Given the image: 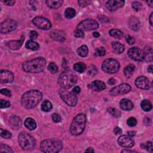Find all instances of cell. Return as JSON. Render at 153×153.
I'll use <instances>...</instances> for the list:
<instances>
[{
  "instance_id": "obj_35",
  "label": "cell",
  "mask_w": 153,
  "mask_h": 153,
  "mask_svg": "<svg viewBox=\"0 0 153 153\" xmlns=\"http://www.w3.org/2000/svg\"><path fill=\"white\" fill-rule=\"evenodd\" d=\"M108 111L112 117H114L115 118L120 117L121 115H122V112L118 110H117V108H109L108 109Z\"/></svg>"
},
{
  "instance_id": "obj_51",
  "label": "cell",
  "mask_w": 153,
  "mask_h": 153,
  "mask_svg": "<svg viewBox=\"0 0 153 153\" xmlns=\"http://www.w3.org/2000/svg\"><path fill=\"white\" fill-rule=\"evenodd\" d=\"M91 2L89 1H84V0H81V1H78V4L81 7H86L90 4Z\"/></svg>"
},
{
  "instance_id": "obj_47",
  "label": "cell",
  "mask_w": 153,
  "mask_h": 153,
  "mask_svg": "<svg viewBox=\"0 0 153 153\" xmlns=\"http://www.w3.org/2000/svg\"><path fill=\"white\" fill-rule=\"evenodd\" d=\"M74 36L77 38H82L84 37V33L83 31L77 29L74 31Z\"/></svg>"
},
{
  "instance_id": "obj_36",
  "label": "cell",
  "mask_w": 153,
  "mask_h": 153,
  "mask_svg": "<svg viewBox=\"0 0 153 153\" xmlns=\"http://www.w3.org/2000/svg\"><path fill=\"white\" fill-rule=\"evenodd\" d=\"M65 16L68 19H72L75 16V11L74 9L68 8L65 11Z\"/></svg>"
},
{
  "instance_id": "obj_44",
  "label": "cell",
  "mask_w": 153,
  "mask_h": 153,
  "mask_svg": "<svg viewBox=\"0 0 153 153\" xmlns=\"http://www.w3.org/2000/svg\"><path fill=\"white\" fill-rule=\"evenodd\" d=\"M10 107V102L8 100L1 99L0 100V107L1 108H7Z\"/></svg>"
},
{
  "instance_id": "obj_4",
  "label": "cell",
  "mask_w": 153,
  "mask_h": 153,
  "mask_svg": "<svg viewBox=\"0 0 153 153\" xmlns=\"http://www.w3.org/2000/svg\"><path fill=\"white\" fill-rule=\"evenodd\" d=\"M63 148L62 142L57 139L44 140L40 144V149L47 153H56L60 151Z\"/></svg>"
},
{
  "instance_id": "obj_61",
  "label": "cell",
  "mask_w": 153,
  "mask_h": 153,
  "mask_svg": "<svg viewBox=\"0 0 153 153\" xmlns=\"http://www.w3.org/2000/svg\"><path fill=\"white\" fill-rule=\"evenodd\" d=\"M147 3L148 4V6H150L151 7H153V1H147Z\"/></svg>"
},
{
  "instance_id": "obj_11",
  "label": "cell",
  "mask_w": 153,
  "mask_h": 153,
  "mask_svg": "<svg viewBox=\"0 0 153 153\" xmlns=\"http://www.w3.org/2000/svg\"><path fill=\"white\" fill-rule=\"evenodd\" d=\"M18 27V23L12 19H7L1 23L0 26V32L2 33H7L14 30Z\"/></svg>"
},
{
  "instance_id": "obj_25",
  "label": "cell",
  "mask_w": 153,
  "mask_h": 153,
  "mask_svg": "<svg viewBox=\"0 0 153 153\" xmlns=\"http://www.w3.org/2000/svg\"><path fill=\"white\" fill-rule=\"evenodd\" d=\"M47 5L48 7H49L51 9H57L58 8H59L62 3H63V1H61V0H47L46 1Z\"/></svg>"
},
{
  "instance_id": "obj_23",
  "label": "cell",
  "mask_w": 153,
  "mask_h": 153,
  "mask_svg": "<svg viewBox=\"0 0 153 153\" xmlns=\"http://www.w3.org/2000/svg\"><path fill=\"white\" fill-rule=\"evenodd\" d=\"M120 107L122 110L125 111H130L133 108L132 102L127 99H123L120 102Z\"/></svg>"
},
{
  "instance_id": "obj_8",
  "label": "cell",
  "mask_w": 153,
  "mask_h": 153,
  "mask_svg": "<svg viewBox=\"0 0 153 153\" xmlns=\"http://www.w3.org/2000/svg\"><path fill=\"white\" fill-rule=\"evenodd\" d=\"M59 95L61 99L68 105L74 107L77 105V97L74 93L70 92L65 89H62L59 91Z\"/></svg>"
},
{
  "instance_id": "obj_50",
  "label": "cell",
  "mask_w": 153,
  "mask_h": 153,
  "mask_svg": "<svg viewBox=\"0 0 153 153\" xmlns=\"http://www.w3.org/2000/svg\"><path fill=\"white\" fill-rule=\"evenodd\" d=\"M0 92H1V94H3L6 96H8V97H10L11 95L10 90H9L7 89H2Z\"/></svg>"
},
{
  "instance_id": "obj_34",
  "label": "cell",
  "mask_w": 153,
  "mask_h": 153,
  "mask_svg": "<svg viewBox=\"0 0 153 153\" xmlns=\"http://www.w3.org/2000/svg\"><path fill=\"white\" fill-rule=\"evenodd\" d=\"M52 108H53V106H52V103L47 100H44L41 105V109L43 111H45V112L50 111L52 110Z\"/></svg>"
},
{
  "instance_id": "obj_21",
  "label": "cell",
  "mask_w": 153,
  "mask_h": 153,
  "mask_svg": "<svg viewBox=\"0 0 153 153\" xmlns=\"http://www.w3.org/2000/svg\"><path fill=\"white\" fill-rule=\"evenodd\" d=\"M50 36L53 40L59 41H63L65 40V33L59 30H55L50 33Z\"/></svg>"
},
{
  "instance_id": "obj_41",
  "label": "cell",
  "mask_w": 153,
  "mask_h": 153,
  "mask_svg": "<svg viewBox=\"0 0 153 153\" xmlns=\"http://www.w3.org/2000/svg\"><path fill=\"white\" fill-rule=\"evenodd\" d=\"M106 51L105 49L103 47H98L95 52V55L97 56H104L105 55Z\"/></svg>"
},
{
  "instance_id": "obj_32",
  "label": "cell",
  "mask_w": 153,
  "mask_h": 153,
  "mask_svg": "<svg viewBox=\"0 0 153 153\" xmlns=\"http://www.w3.org/2000/svg\"><path fill=\"white\" fill-rule=\"evenodd\" d=\"M141 107L142 109L146 112H148L152 109V104L148 99H144L141 102Z\"/></svg>"
},
{
  "instance_id": "obj_14",
  "label": "cell",
  "mask_w": 153,
  "mask_h": 153,
  "mask_svg": "<svg viewBox=\"0 0 153 153\" xmlns=\"http://www.w3.org/2000/svg\"><path fill=\"white\" fill-rule=\"evenodd\" d=\"M117 142L120 146L125 148H131L134 146V141L132 137L127 135H122L118 138Z\"/></svg>"
},
{
  "instance_id": "obj_49",
  "label": "cell",
  "mask_w": 153,
  "mask_h": 153,
  "mask_svg": "<svg viewBox=\"0 0 153 153\" xmlns=\"http://www.w3.org/2000/svg\"><path fill=\"white\" fill-rule=\"evenodd\" d=\"M29 37H30V38H31L32 40H36V39H37V37H38V33H37V32L36 31H31V32H30Z\"/></svg>"
},
{
  "instance_id": "obj_12",
  "label": "cell",
  "mask_w": 153,
  "mask_h": 153,
  "mask_svg": "<svg viewBox=\"0 0 153 153\" xmlns=\"http://www.w3.org/2000/svg\"><path fill=\"white\" fill-rule=\"evenodd\" d=\"M131 90V86L126 83L121 84L118 86L112 88L110 93L112 96H117L118 95H124L129 93Z\"/></svg>"
},
{
  "instance_id": "obj_30",
  "label": "cell",
  "mask_w": 153,
  "mask_h": 153,
  "mask_svg": "<svg viewBox=\"0 0 153 153\" xmlns=\"http://www.w3.org/2000/svg\"><path fill=\"white\" fill-rule=\"evenodd\" d=\"M74 69L77 72L83 73L86 70V65L83 62H78L74 65Z\"/></svg>"
},
{
  "instance_id": "obj_18",
  "label": "cell",
  "mask_w": 153,
  "mask_h": 153,
  "mask_svg": "<svg viewBox=\"0 0 153 153\" xmlns=\"http://www.w3.org/2000/svg\"><path fill=\"white\" fill-rule=\"evenodd\" d=\"M9 126L14 130H18L22 125L21 118L16 115L11 116L9 120Z\"/></svg>"
},
{
  "instance_id": "obj_45",
  "label": "cell",
  "mask_w": 153,
  "mask_h": 153,
  "mask_svg": "<svg viewBox=\"0 0 153 153\" xmlns=\"http://www.w3.org/2000/svg\"><path fill=\"white\" fill-rule=\"evenodd\" d=\"M88 73L91 76L95 75L97 73V70L96 69V68L93 65L90 66L88 70Z\"/></svg>"
},
{
  "instance_id": "obj_59",
  "label": "cell",
  "mask_w": 153,
  "mask_h": 153,
  "mask_svg": "<svg viewBox=\"0 0 153 153\" xmlns=\"http://www.w3.org/2000/svg\"><path fill=\"white\" fill-rule=\"evenodd\" d=\"M122 152H137L135 151H132V150H127V149H123L122 151Z\"/></svg>"
},
{
  "instance_id": "obj_17",
  "label": "cell",
  "mask_w": 153,
  "mask_h": 153,
  "mask_svg": "<svg viewBox=\"0 0 153 153\" xmlns=\"http://www.w3.org/2000/svg\"><path fill=\"white\" fill-rule=\"evenodd\" d=\"M125 4V2L123 0H117V1L114 0V1H107L106 3V7L110 11H114L123 7Z\"/></svg>"
},
{
  "instance_id": "obj_57",
  "label": "cell",
  "mask_w": 153,
  "mask_h": 153,
  "mask_svg": "<svg viewBox=\"0 0 153 153\" xmlns=\"http://www.w3.org/2000/svg\"><path fill=\"white\" fill-rule=\"evenodd\" d=\"M149 23L151 26L153 25V13H151L149 16Z\"/></svg>"
},
{
  "instance_id": "obj_53",
  "label": "cell",
  "mask_w": 153,
  "mask_h": 153,
  "mask_svg": "<svg viewBox=\"0 0 153 153\" xmlns=\"http://www.w3.org/2000/svg\"><path fill=\"white\" fill-rule=\"evenodd\" d=\"M2 2L9 6H11L15 4V1H3Z\"/></svg>"
},
{
  "instance_id": "obj_19",
  "label": "cell",
  "mask_w": 153,
  "mask_h": 153,
  "mask_svg": "<svg viewBox=\"0 0 153 153\" xmlns=\"http://www.w3.org/2000/svg\"><path fill=\"white\" fill-rule=\"evenodd\" d=\"M90 88L95 92H101L106 89L105 84L102 81L95 80L90 84Z\"/></svg>"
},
{
  "instance_id": "obj_52",
  "label": "cell",
  "mask_w": 153,
  "mask_h": 153,
  "mask_svg": "<svg viewBox=\"0 0 153 153\" xmlns=\"http://www.w3.org/2000/svg\"><path fill=\"white\" fill-rule=\"evenodd\" d=\"M114 133L115 134H120L122 133V130L121 128H120L119 127H115L114 129Z\"/></svg>"
},
{
  "instance_id": "obj_10",
  "label": "cell",
  "mask_w": 153,
  "mask_h": 153,
  "mask_svg": "<svg viewBox=\"0 0 153 153\" xmlns=\"http://www.w3.org/2000/svg\"><path fill=\"white\" fill-rule=\"evenodd\" d=\"M127 54L129 58L136 61H142L145 58L144 52L137 47L130 48L128 50Z\"/></svg>"
},
{
  "instance_id": "obj_37",
  "label": "cell",
  "mask_w": 153,
  "mask_h": 153,
  "mask_svg": "<svg viewBox=\"0 0 153 153\" xmlns=\"http://www.w3.org/2000/svg\"><path fill=\"white\" fill-rule=\"evenodd\" d=\"M48 70L52 74H56L58 71V67L56 63H50L48 66Z\"/></svg>"
},
{
  "instance_id": "obj_43",
  "label": "cell",
  "mask_w": 153,
  "mask_h": 153,
  "mask_svg": "<svg viewBox=\"0 0 153 153\" xmlns=\"http://www.w3.org/2000/svg\"><path fill=\"white\" fill-rule=\"evenodd\" d=\"M127 124L130 127H134V126H135L137 124V119H136L134 117L129 118L127 120Z\"/></svg>"
},
{
  "instance_id": "obj_1",
  "label": "cell",
  "mask_w": 153,
  "mask_h": 153,
  "mask_svg": "<svg viewBox=\"0 0 153 153\" xmlns=\"http://www.w3.org/2000/svg\"><path fill=\"white\" fill-rule=\"evenodd\" d=\"M43 98V94L37 90H32L25 93L21 98V104L26 109L36 107Z\"/></svg>"
},
{
  "instance_id": "obj_9",
  "label": "cell",
  "mask_w": 153,
  "mask_h": 153,
  "mask_svg": "<svg viewBox=\"0 0 153 153\" xmlns=\"http://www.w3.org/2000/svg\"><path fill=\"white\" fill-rule=\"evenodd\" d=\"M98 27L99 24L96 21L88 19L80 22L77 26V29L82 31H89L95 30Z\"/></svg>"
},
{
  "instance_id": "obj_24",
  "label": "cell",
  "mask_w": 153,
  "mask_h": 153,
  "mask_svg": "<svg viewBox=\"0 0 153 153\" xmlns=\"http://www.w3.org/2000/svg\"><path fill=\"white\" fill-rule=\"evenodd\" d=\"M24 125L26 128L29 129V130H33L37 128V124L36 121L32 118H27L25 122Z\"/></svg>"
},
{
  "instance_id": "obj_46",
  "label": "cell",
  "mask_w": 153,
  "mask_h": 153,
  "mask_svg": "<svg viewBox=\"0 0 153 153\" xmlns=\"http://www.w3.org/2000/svg\"><path fill=\"white\" fill-rule=\"evenodd\" d=\"M52 118L53 121L54 122H55V123H59V122H61V120H62L60 116L58 114H57V113L53 114V115L52 116Z\"/></svg>"
},
{
  "instance_id": "obj_42",
  "label": "cell",
  "mask_w": 153,
  "mask_h": 153,
  "mask_svg": "<svg viewBox=\"0 0 153 153\" xmlns=\"http://www.w3.org/2000/svg\"><path fill=\"white\" fill-rule=\"evenodd\" d=\"M132 7L134 10H135L136 11H138L142 9V4L140 2L134 1L132 4Z\"/></svg>"
},
{
  "instance_id": "obj_48",
  "label": "cell",
  "mask_w": 153,
  "mask_h": 153,
  "mask_svg": "<svg viewBox=\"0 0 153 153\" xmlns=\"http://www.w3.org/2000/svg\"><path fill=\"white\" fill-rule=\"evenodd\" d=\"M125 38H126V40L127 41V43L129 44V45H133L134 44V43H135V40L134 38L132 37L131 36H129V35H126V37H125Z\"/></svg>"
},
{
  "instance_id": "obj_29",
  "label": "cell",
  "mask_w": 153,
  "mask_h": 153,
  "mask_svg": "<svg viewBox=\"0 0 153 153\" xmlns=\"http://www.w3.org/2000/svg\"><path fill=\"white\" fill-rule=\"evenodd\" d=\"M77 54L81 58L86 57L89 53L88 47L85 45L81 46L77 49Z\"/></svg>"
},
{
  "instance_id": "obj_39",
  "label": "cell",
  "mask_w": 153,
  "mask_h": 153,
  "mask_svg": "<svg viewBox=\"0 0 153 153\" xmlns=\"http://www.w3.org/2000/svg\"><path fill=\"white\" fill-rule=\"evenodd\" d=\"M0 151L1 152H13V150L9 145L1 144L0 145Z\"/></svg>"
},
{
  "instance_id": "obj_13",
  "label": "cell",
  "mask_w": 153,
  "mask_h": 153,
  "mask_svg": "<svg viewBox=\"0 0 153 153\" xmlns=\"http://www.w3.org/2000/svg\"><path fill=\"white\" fill-rule=\"evenodd\" d=\"M32 22L37 28L42 30H48L52 27L50 22L43 17H36L32 20Z\"/></svg>"
},
{
  "instance_id": "obj_22",
  "label": "cell",
  "mask_w": 153,
  "mask_h": 153,
  "mask_svg": "<svg viewBox=\"0 0 153 153\" xmlns=\"http://www.w3.org/2000/svg\"><path fill=\"white\" fill-rule=\"evenodd\" d=\"M25 40V37L22 36L21 37V38L19 40H16V41H10L9 43V47L10 49L13 50H16L19 49L21 46H22L23 42Z\"/></svg>"
},
{
  "instance_id": "obj_7",
  "label": "cell",
  "mask_w": 153,
  "mask_h": 153,
  "mask_svg": "<svg viewBox=\"0 0 153 153\" xmlns=\"http://www.w3.org/2000/svg\"><path fill=\"white\" fill-rule=\"evenodd\" d=\"M120 65L114 59H107L105 60L102 65V70L108 74L116 73L120 69Z\"/></svg>"
},
{
  "instance_id": "obj_31",
  "label": "cell",
  "mask_w": 153,
  "mask_h": 153,
  "mask_svg": "<svg viewBox=\"0 0 153 153\" xmlns=\"http://www.w3.org/2000/svg\"><path fill=\"white\" fill-rule=\"evenodd\" d=\"M145 54L144 60L148 62L152 61V50L151 47H147L144 51Z\"/></svg>"
},
{
  "instance_id": "obj_62",
  "label": "cell",
  "mask_w": 153,
  "mask_h": 153,
  "mask_svg": "<svg viewBox=\"0 0 153 153\" xmlns=\"http://www.w3.org/2000/svg\"><path fill=\"white\" fill-rule=\"evenodd\" d=\"M85 152H94V150H93V148H89L86 151H85Z\"/></svg>"
},
{
  "instance_id": "obj_38",
  "label": "cell",
  "mask_w": 153,
  "mask_h": 153,
  "mask_svg": "<svg viewBox=\"0 0 153 153\" xmlns=\"http://www.w3.org/2000/svg\"><path fill=\"white\" fill-rule=\"evenodd\" d=\"M141 148L145 149L149 152H152L153 147H152V142L148 141L146 144H141Z\"/></svg>"
},
{
  "instance_id": "obj_3",
  "label": "cell",
  "mask_w": 153,
  "mask_h": 153,
  "mask_svg": "<svg viewBox=\"0 0 153 153\" xmlns=\"http://www.w3.org/2000/svg\"><path fill=\"white\" fill-rule=\"evenodd\" d=\"M86 116L85 114L81 113L77 115L71 124L70 132L71 134L74 136L81 134L86 127Z\"/></svg>"
},
{
  "instance_id": "obj_16",
  "label": "cell",
  "mask_w": 153,
  "mask_h": 153,
  "mask_svg": "<svg viewBox=\"0 0 153 153\" xmlns=\"http://www.w3.org/2000/svg\"><path fill=\"white\" fill-rule=\"evenodd\" d=\"M14 80V74L8 70H1L0 72V81L3 83H11Z\"/></svg>"
},
{
  "instance_id": "obj_6",
  "label": "cell",
  "mask_w": 153,
  "mask_h": 153,
  "mask_svg": "<svg viewBox=\"0 0 153 153\" xmlns=\"http://www.w3.org/2000/svg\"><path fill=\"white\" fill-rule=\"evenodd\" d=\"M77 81L76 75L71 72L62 73L59 77L58 83L63 89H70L75 84Z\"/></svg>"
},
{
  "instance_id": "obj_33",
  "label": "cell",
  "mask_w": 153,
  "mask_h": 153,
  "mask_svg": "<svg viewBox=\"0 0 153 153\" xmlns=\"http://www.w3.org/2000/svg\"><path fill=\"white\" fill-rule=\"evenodd\" d=\"M110 35L115 38H120L123 37V32L117 29H112L110 31Z\"/></svg>"
},
{
  "instance_id": "obj_20",
  "label": "cell",
  "mask_w": 153,
  "mask_h": 153,
  "mask_svg": "<svg viewBox=\"0 0 153 153\" xmlns=\"http://www.w3.org/2000/svg\"><path fill=\"white\" fill-rule=\"evenodd\" d=\"M140 22L137 18L132 16L129 19V26L132 30L134 31H138L140 28Z\"/></svg>"
},
{
  "instance_id": "obj_56",
  "label": "cell",
  "mask_w": 153,
  "mask_h": 153,
  "mask_svg": "<svg viewBox=\"0 0 153 153\" xmlns=\"http://www.w3.org/2000/svg\"><path fill=\"white\" fill-rule=\"evenodd\" d=\"M108 83L110 85H114L116 83V81L115 80H114V78H110L108 81Z\"/></svg>"
},
{
  "instance_id": "obj_60",
  "label": "cell",
  "mask_w": 153,
  "mask_h": 153,
  "mask_svg": "<svg viewBox=\"0 0 153 153\" xmlns=\"http://www.w3.org/2000/svg\"><path fill=\"white\" fill-rule=\"evenodd\" d=\"M152 67H153L152 65H150V66H149L148 68V71L149 73H152Z\"/></svg>"
},
{
  "instance_id": "obj_2",
  "label": "cell",
  "mask_w": 153,
  "mask_h": 153,
  "mask_svg": "<svg viewBox=\"0 0 153 153\" xmlns=\"http://www.w3.org/2000/svg\"><path fill=\"white\" fill-rule=\"evenodd\" d=\"M46 65V61L45 59L39 57L24 62L22 65V68L26 73H40L44 70Z\"/></svg>"
},
{
  "instance_id": "obj_27",
  "label": "cell",
  "mask_w": 153,
  "mask_h": 153,
  "mask_svg": "<svg viewBox=\"0 0 153 153\" xmlns=\"http://www.w3.org/2000/svg\"><path fill=\"white\" fill-rule=\"evenodd\" d=\"M134 71H135L134 65L133 64H130L127 65L124 69V73L125 76L127 78H130L132 76Z\"/></svg>"
},
{
  "instance_id": "obj_40",
  "label": "cell",
  "mask_w": 153,
  "mask_h": 153,
  "mask_svg": "<svg viewBox=\"0 0 153 153\" xmlns=\"http://www.w3.org/2000/svg\"><path fill=\"white\" fill-rule=\"evenodd\" d=\"M1 137L5 139H10L12 137V134L8 130L1 129Z\"/></svg>"
},
{
  "instance_id": "obj_54",
  "label": "cell",
  "mask_w": 153,
  "mask_h": 153,
  "mask_svg": "<svg viewBox=\"0 0 153 153\" xmlns=\"http://www.w3.org/2000/svg\"><path fill=\"white\" fill-rule=\"evenodd\" d=\"M80 91L81 89L78 86H75L73 89V93H74V94H78L80 93Z\"/></svg>"
},
{
  "instance_id": "obj_15",
  "label": "cell",
  "mask_w": 153,
  "mask_h": 153,
  "mask_svg": "<svg viewBox=\"0 0 153 153\" xmlns=\"http://www.w3.org/2000/svg\"><path fill=\"white\" fill-rule=\"evenodd\" d=\"M135 85L137 88L143 90H148L150 88L149 81L145 76H140L136 79Z\"/></svg>"
},
{
  "instance_id": "obj_5",
  "label": "cell",
  "mask_w": 153,
  "mask_h": 153,
  "mask_svg": "<svg viewBox=\"0 0 153 153\" xmlns=\"http://www.w3.org/2000/svg\"><path fill=\"white\" fill-rule=\"evenodd\" d=\"M18 141L21 147L24 150H32L36 146L35 138L26 132H22L18 136Z\"/></svg>"
},
{
  "instance_id": "obj_55",
  "label": "cell",
  "mask_w": 153,
  "mask_h": 153,
  "mask_svg": "<svg viewBox=\"0 0 153 153\" xmlns=\"http://www.w3.org/2000/svg\"><path fill=\"white\" fill-rule=\"evenodd\" d=\"M136 133H137V132H136L135 131H128V132H127L128 135L129 136V137H134V136L136 135Z\"/></svg>"
},
{
  "instance_id": "obj_26",
  "label": "cell",
  "mask_w": 153,
  "mask_h": 153,
  "mask_svg": "<svg viewBox=\"0 0 153 153\" xmlns=\"http://www.w3.org/2000/svg\"><path fill=\"white\" fill-rule=\"evenodd\" d=\"M112 47L114 52L118 54H121L123 53L125 50V46L118 42H112Z\"/></svg>"
},
{
  "instance_id": "obj_28",
  "label": "cell",
  "mask_w": 153,
  "mask_h": 153,
  "mask_svg": "<svg viewBox=\"0 0 153 153\" xmlns=\"http://www.w3.org/2000/svg\"><path fill=\"white\" fill-rule=\"evenodd\" d=\"M25 46L27 48L33 50V51L38 50L40 48V45L38 44V43L32 40H28L26 43Z\"/></svg>"
},
{
  "instance_id": "obj_58",
  "label": "cell",
  "mask_w": 153,
  "mask_h": 153,
  "mask_svg": "<svg viewBox=\"0 0 153 153\" xmlns=\"http://www.w3.org/2000/svg\"><path fill=\"white\" fill-rule=\"evenodd\" d=\"M93 36L94 37L97 38V37H99L100 36V34H99V32H95L93 33Z\"/></svg>"
}]
</instances>
